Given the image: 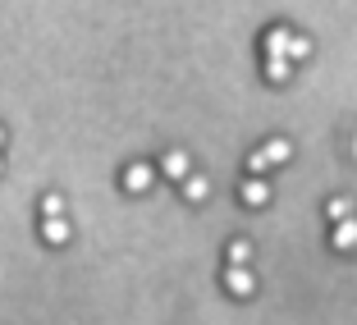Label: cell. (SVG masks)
<instances>
[{
	"instance_id": "obj_12",
	"label": "cell",
	"mask_w": 357,
	"mask_h": 325,
	"mask_svg": "<svg viewBox=\"0 0 357 325\" xmlns=\"http://www.w3.org/2000/svg\"><path fill=\"white\" fill-rule=\"evenodd\" d=\"M348 216H353V202H348V197H335V202H330V206H326V220H348Z\"/></svg>"
},
{
	"instance_id": "obj_4",
	"label": "cell",
	"mask_w": 357,
	"mask_h": 325,
	"mask_svg": "<svg viewBox=\"0 0 357 325\" xmlns=\"http://www.w3.org/2000/svg\"><path fill=\"white\" fill-rule=\"evenodd\" d=\"M69 234H74V225L64 220V216H51V220H42V239L51 243V248H64V243H69Z\"/></svg>"
},
{
	"instance_id": "obj_8",
	"label": "cell",
	"mask_w": 357,
	"mask_h": 325,
	"mask_svg": "<svg viewBox=\"0 0 357 325\" xmlns=\"http://www.w3.org/2000/svg\"><path fill=\"white\" fill-rule=\"evenodd\" d=\"M261 156H266V165H284V160L294 156V147H289V137H271L261 147Z\"/></svg>"
},
{
	"instance_id": "obj_9",
	"label": "cell",
	"mask_w": 357,
	"mask_h": 325,
	"mask_svg": "<svg viewBox=\"0 0 357 325\" xmlns=\"http://www.w3.org/2000/svg\"><path fill=\"white\" fill-rule=\"evenodd\" d=\"M289 74H294V64H289V60H266V83L284 87V83H289Z\"/></svg>"
},
{
	"instance_id": "obj_5",
	"label": "cell",
	"mask_w": 357,
	"mask_h": 325,
	"mask_svg": "<svg viewBox=\"0 0 357 325\" xmlns=\"http://www.w3.org/2000/svg\"><path fill=\"white\" fill-rule=\"evenodd\" d=\"M238 197H243V206H266V202H271V183H261L257 174H248V183L238 188Z\"/></svg>"
},
{
	"instance_id": "obj_14",
	"label": "cell",
	"mask_w": 357,
	"mask_h": 325,
	"mask_svg": "<svg viewBox=\"0 0 357 325\" xmlns=\"http://www.w3.org/2000/svg\"><path fill=\"white\" fill-rule=\"evenodd\" d=\"M51 216H64V197L60 192H46L42 197V220H51Z\"/></svg>"
},
{
	"instance_id": "obj_11",
	"label": "cell",
	"mask_w": 357,
	"mask_h": 325,
	"mask_svg": "<svg viewBox=\"0 0 357 325\" xmlns=\"http://www.w3.org/2000/svg\"><path fill=\"white\" fill-rule=\"evenodd\" d=\"M225 257H229V266H248V262H252V243H248V239H234Z\"/></svg>"
},
{
	"instance_id": "obj_10",
	"label": "cell",
	"mask_w": 357,
	"mask_h": 325,
	"mask_svg": "<svg viewBox=\"0 0 357 325\" xmlns=\"http://www.w3.org/2000/svg\"><path fill=\"white\" fill-rule=\"evenodd\" d=\"M206 192H211V183L202 174H188V179H183V197H188V202H206Z\"/></svg>"
},
{
	"instance_id": "obj_17",
	"label": "cell",
	"mask_w": 357,
	"mask_h": 325,
	"mask_svg": "<svg viewBox=\"0 0 357 325\" xmlns=\"http://www.w3.org/2000/svg\"><path fill=\"white\" fill-rule=\"evenodd\" d=\"M353 160H357V147H353Z\"/></svg>"
},
{
	"instance_id": "obj_2",
	"label": "cell",
	"mask_w": 357,
	"mask_h": 325,
	"mask_svg": "<svg viewBox=\"0 0 357 325\" xmlns=\"http://www.w3.org/2000/svg\"><path fill=\"white\" fill-rule=\"evenodd\" d=\"M160 169H165V179H174V183H183V179L192 174V160H188V151H165V160H160Z\"/></svg>"
},
{
	"instance_id": "obj_3",
	"label": "cell",
	"mask_w": 357,
	"mask_h": 325,
	"mask_svg": "<svg viewBox=\"0 0 357 325\" xmlns=\"http://www.w3.org/2000/svg\"><path fill=\"white\" fill-rule=\"evenodd\" d=\"M151 179H156V169L137 160V165L124 169V192H147V188H151Z\"/></svg>"
},
{
	"instance_id": "obj_7",
	"label": "cell",
	"mask_w": 357,
	"mask_h": 325,
	"mask_svg": "<svg viewBox=\"0 0 357 325\" xmlns=\"http://www.w3.org/2000/svg\"><path fill=\"white\" fill-rule=\"evenodd\" d=\"M330 243H335L339 252H353V248H357V216L339 220V225H335V239H330Z\"/></svg>"
},
{
	"instance_id": "obj_1",
	"label": "cell",
	"mask_w": 357,
	"mask_h": 325,
	"mask_svg": "<svg viewBox=\"0 0 357 325\" xmlns=\"http://www.w3.org/2000/svg\"><path fill=\"white\" fill-rule=\"evenodd\" d=\"M225 289H229L234 298H252L257 294V275L248 271V266H229V271H225Z\"/></svg>"
},
{
	"instance_id": "obj_6",
	"label": "cell",
	"mask_w": 357,
	"mask_h": 325,
	"mask_svg": "<svg viewBox=\"0 0 357 325\" xmlns=\"http://www.w3.org/2000/svg\"><path fill=\"white\" fill-rule=\"evenodd\" d=\"M289 37H294V32L289 28H271L266 32V60H289Z\"/></svg>"
},
{
	"instance_id": "obj_16",
	"label": "cell",
	"mask_w": 357,
	"mask_h": 325,
	"mask_svg": "<svg viewBox=\"0 0 357 325\" xmlns=\"http://www.w3.org/2000/svg\"><path fill=\"white\" fill-rule=\"evenodd\" d=\"M0 147H5V128H0Z\"/></svg>"
},
{
	"instance_id": "obj_18",
	"label": "cell",
	"mask_w": 357,
	"mask_h": 325,
	"mask_svg": "<svg viewBox=\"0 0 357 325\" xmlns=\"http://www.w3.org/2000/svg\"><path fill=\"white\" fill-rule=\"evenodd\" d=\"M0 169H5V160H0Z\"/></svg>"
},
{
	"instance_id": "obj_15",
	"label": "cell",
	"mask_w": 357,
	"mask_h": 325,
	"mask_svg": "<svg viewBox=\"0 0 357 325\" xmlns=\"http://www.w3.org/2000/svg\"><path fill=\"white\" fill-rule=\"evenodd\" d=\"M261 169H271V165H266L261 151H252V156H248V174H261Z\"/></svg>"
},
{
	"instance_id": "obj_13",
	"label": "cell",
	"mask_w": 357,
	"mask_h": 325,
	"mask_svg": "<svg viewBox=\"0 0 357 325\" xmlns=\"http://www.w3.org/2000/svg\"><path fill=\"white\" fill-rule=\"evenodd\" d=\"M307 55H312V37H289V60H307Z\"/></svg>"
}]
</instances>
